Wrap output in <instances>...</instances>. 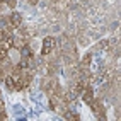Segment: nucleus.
Masks as SVG:
<instances>
[{
  "label": "nucleus",
  "mask_w": 121,
  "mask_h": 121,
  "mask_svg": "<svg viewBox=\"0 0 121 121\" xmlns=\"http://www.w3.org/2000/svg\"><path fill=\"white\" fill-rule=\"evenodd\" d=\"M53 48H55V39H53L51 36L44 38V41H43V50H41V55H50Z\"/></svg>",
  "instance_id": "1"
},
{
  "label": "nucleus",
  "mask_w": 121,
  "mask_h": 121,
  "mask_svg": "<svg viewBox=\"0 0 121 121\" xmlns=\"http://www.w3.org/2000/svg\"><path fill=\"white\" fill-rule=\"evenodd\" d=\"M82 99H84V102H87L89 106L94 102V99H95V95H94V92H92V89L91 87H87L85 91L82 92Z\"/></svg>",
  "instance_id": "2"
},
{
  "label": "nucleus",
  "mask_w": 121,
  "mask_h": 121,
  "mask_svg": "<svg viewBox=\"0 0 121 121\" xmlns=\"http://www.w3.org/2000/svg\"><path fill=\"white\" fill-rule=\"evenodd\" d=\"M10 24H12V27H21V24H22V15L19 12H14L10 14Z\"/></svg>",
  "instance_id": "3"
},
{
  "label": "nucleus",
  "mask_w": 121,
  "mask_h": 121,
  "mask_svg": "<svg viewBox=\"0 0 121 121\" xmlns=\"http://www.w3.org/2000/svg\"><path fill=\"white\" fill-rule=\"evenodd\" d=\"M5 84H7V87H9L10 91H14L15 85H17V78H15L14 75H7L5 77Z\"/></svg>",
  "instance_id": "4"
},
{
  "label": "nucleus",
  "mask_w": 121,
  "mask_h": 121,
  "mask_svg": "<svg viewBox=\"0 0 121 121\" xmlns=\"http://www.w3.org/2000/svg\"><path fill=\"white\" fill-rule=\"evenodd\" d=\"M21 56H22V58L31 60V58H33V50H31L29 46H22L21 48Z\"/></svg>",
  "instance_id": "5"
},
{
  "label": "nucleus",
  "mask_w": 121,
  "mask_h": 121,
  "mask_svg": "<svg viewBox=\"0 0 121 121\" xmlns=\"http://www.w3.org/2000/svg\"><path fill=\"white\" fill-rule=\"evenodd\" d=\"M65 119H73V121H78V114H77V112H73V111H67L65 112Z\"/></svg>",
  "instance_id": "6"
},
{
  "label": "nucleus",
  "mask_w": 121,
  "mask_h": 121,
  "mask_svg": "<svg viewBox=\"0 0 121 121\" xmlns=\"http://www.w3.org/2000/svg\"><path fill=\"white\" fill-rule=\"evenodd\" d=\"M91 61H92V56L91 55H85L84 60H82V67H80V68H87L89 65H91Z\"/></svg>",
  "instance_id": "7"
},
{
  "label": "nucleus",
  "mask_w": 121,
  "mask_h": 121,
  "mask_svg": "<svg viewBox=\"0 0 121 121\" xmlns=\"http://www.w3.org/2000/svg\"><path fill=\"white\" fill-rule=\"evenodd\" d=\"M29 4H31V5H36V4H38V0H29Z\"/></svg>",
  "instance_id": "8"
},
{
  "label": "nucleus",
  "mask_w": 121,
  "mask_h": 121,
  "mask_svg": "<svg viewBox=\"0 0 121 121\" xmlns=\"http://www.w3.org/2000/svg\"><path fill=\"white\" fill-rule=\"evenodd\" d=\"M4 108V102H2V99H0V109H2Z\"/></svg>",
  "instance_id": "9"
}]
</instances>
